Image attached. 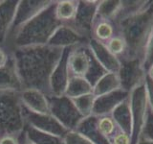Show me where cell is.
I'll use <instances>...</instances> for the list:
<instances>
[{
	"label": "cell",
	"mask_w": 153,
	"mask_h": 144,
	"mask_svg": "<svg viewBox=\"0 0 153 144\" xmlns=\"http://www.w3.org/2000/svg\"><path fill=\"white\" fill-rule=\"evenodd\" d=\"M72 48H65L53 70L49 81V96H63L70 79L68 58Z\"/></svg>",
	"instance_id": "cell-11"
},
{
	"label": "cell",
	"mask_w": 153,
	"mask_h": 144,
	"mask_svg": "<svg viewBox=\"0 0 153 144\" xmlns=\"http://www.w3.org/2000/svg\"><path fill=\"white\" fill-rule=\"evenodd\" d=\"M11 53H10L6 48L0 47V68L7 66L10 60H11Z\"/></svg>",
	"instance_id": "cell-38"
},
{
	"label": "cell",
	"mask_w": 153,
	"mask_h": 144,
	"mask_svg": "<svg viewBox=\"0 0 153 144\" xmlns=\"http://www.w3.org/2000/svg\"><path fill=\"white\" fill-rule=\"evenodd\" d=\"M146 74L148 75V76H149L150 77V78H152L153 79V65L150 67V68L149 69H148L147 70V72H146Z\"/></svg>",
	"instance_id": "cell-41"
},
{
	"label": "cell",
	"mask_w": 153,
	"mask_h": 144,
	"mask_svg": "<svg viewBox=\"0 0 153 144\" xmlns=\"http://www.w3.org/2000/svg\"><path fill=\"white\" fill-rule=\"evenodd\" d=\"M142 64L146 72H147V70L153 65V32L146 44L145 54H143V58L142 61Z\"/></svg>",
	"instance_id": "cell-33"
},
{
	"label": "cell",
	"mask_w": 153,
	"mask_h": 144,
	"mask_svg": "<svg viewBox=\"0 0 153 144\" xmlns=\"http://www.w3.org/2000/svg\"><path fill=\"white\" fill-rule=\"evenodd\" d=\"M22 107L28 112L36 114H49V95L36 88H24L19 92Z\"/></svg>",
	"instance_id": "cell-12"
},
{
	"label": "cell",
	"mask_w": 153,
	"mask_h": 144,
	"mask_svg": "<svg viewBox=\"0 0 153 144\" xmlns=\"http://www.w3.org/2000/svg\"><path fill=\"white\" fill-rule=\"evenodd\" d=\"M87 46L105 70L107 72H112V73H118L121 67V62L117 56H115L109 51L105 42L98 40L95 38H90L87 42Z\"/></svg>",
	"instance_id": "cell-14"
},
{
	"label": "cell",
	"mask_w": 153,
	"mask_h": 144,
	"mask_svg": "<svg viewBox=\"0 0 153 144\" xmlns=\"http://www.w3.org/2000/svg\"><path fill=\"white\" fill-rule=\"evenodd\" d=\"M98 119L99 117L94 115L83 118L76 128V131L86 136L95 144H110L108 139L104 137L99 131Z\"/></svg>",
	"instance_id": "cell-19"
},
{
	"label": "cell",
	"mask_w": 153,
	"mask_h": 144,
	"mask_svg": "<svg viewBox=\"0 0 153 144\" xmlns=\"http://www.w3.org/2000/svg\"><path fill=\"white\" fill-rule=\"evenodd\" d=\"M120 88H121V83H120L118 73L107 72L93 86L92 93L95 97H98V96L107 94Z\"/></svg>",
	"instance_id": "cell-22"
},
{
	"label": "cell",
	"mask_w": 153,
	"mask_h": 144,
	"mask_svg": "<svg viewBox=\"0 0 153 144\" xmlns=\"http://www.w3.org/2000/svg\"><path fill=\"white\" fill-rule=\"evenodd\" d=\"M129 92L122 88L117 89L107 94L100 95L95 98L94 107L92 115L97 117L107 116L111 113L115 108L123 102L126 98H128Z\"/></svg>",
	"instance_id": "cell-15"
},
{
	"label": "cell",
	"mask_w": 153,
	"mask_h": 144,
	"mask_svg": "<svg viewBox=\"0 0 153 144\" xmlns=\"http://www.w3.org/2000/svg\"><path fill=\"white\" fill-rule=\"evenodd\" d=\"M53 2L54 1H52V0H19L16 16H14L13 28L8 41L25 24L37 16L46 8L49 7Z\"/></svg>",
	"instance_id": "cell-7"
},
{
	"label": "cell",
	"mask_w": 153,
	"mask_h": 144,
	"mask_svg": "<svg viewBox=\"0 0 153 144\" xmlns=\"http://www.w3.org/2000/svg\"><path fill=\"white\" fill-rule=\"evenodd\" d=\"M23 134L35 144H63V139L61 137L42 133L30 126H25Z\"/></svg>",
	"instance_id": "cell-26"
},
{
	"label": "cell",
	"mask_w": 153,
	"mask_h": 144,
	"mask_svg": "<svg viewBox=\"0 0 153 144\" xmlns=\"http://www.w3.org/2000/svg\"><path fill=\"white\" fill-rule=\"evenodd\" d=\"M116 32L112 22L110 21H95L92 29V38L105 42L114 37Z\"/></svg>",
	"instance_id": "cell-27"
},
{
	"label": "cell",
	"mask_w": 153,
	"mask_h": 144,
	"mask_svg": "<svg viewBox=\"0 0 153 144\" xmlns=\"http://www.w3.org/2000/svg\"><path fill=\"white\" fill-rule=\"evenodd\" d=\"M22 136L4 134H0V144H22Z\"/></svg>",
	"instance_id": "cell-35"
},
{
	"label": "cell",
	"mask_w": 153,
	"mask_h": 144,
	"mask_svg": "<svg viewBox=\"0 0 153 144\" xmlns=\"http://www.w3.org/2000/svg\"><path fill=\"white\" fill-rule=\"evenodd\" d=\"M88 38L82 37L68 24H60L51 37L47 45L55 48H73L79 45L87 44Z\"/></svg>",
	"instance_id": "cell-13"
},
{
	"label": "cell",
	"mask_w": 153,
	"mask_h": 144,
	"mask_svg": "<svg viewBox=\"0 0 153 144\" xmlns=\"http://www.w3.org/2000/svg\"><path fill=\"white\" fill-rule=\"evenodd\" d=\"M23 115L25 120V126H30L42 133L63 138L65 134L69 132L51 113L36 114L28 112L23 108Z\"/></svg>",
	"instance_id": "cell-10"
},
{
	"label": "cell",
	"mask_w": 153,
	"mask_h": 144,
	"mask_svg": "<svg viewBox=\"0 0 153 144\" xmlns=\"http://www.w3.org/2000/svg\"><path fill=\"white\" fill-rule=\"evenodd\" d=\"M98 129L100 133L102 134L104 137H106L109 142L111 138L116 134L120 130L118 129L117 125L115 124L114 120L111 116H102L99 117L98 119Z\"/></svg>",
	"instance_id": "cell-30"
},
{
	"label": "cell",
	"mask_w": 153,
	"mask_h": 144,
	"mask_svg": "<svg viewBox=\"0 0 153 144\" xmlns=\"http://www.w3.org/2000/svg\"><path fill=\"white\" fill-rule=\"evenodd\" d=\"M141 138H146L153 141V112L148 107V112L146 115L145 126L143 128Z\"/></svg>",
	"instance_id": "cell-34"
},
{
	"label": "cell",
	"mask_w": 153,
	"mask_h": 144,
	"mask_svg": "<svg viewBox=\"0 0 153 144\" xmlns=\"http://www.w3.org/2000/svg\"><path fill=\"white\" fill-rule=\"evenodd\" d=\"M149 3L150 2L148 1H122L121 8H120L118 14L113 19L112 23L116 24L143 12L149 5Z\"/></svg>",
	"instance_id": "cell-24"
},
{
	"label": "cell",
	"mask_w": 153,
	"mask_h": 144,
	"mask_svg": "<svg viewBox=\"0 0 153 144\" xmlns=\"http://www.w3.org/2000/svg\"><path fill=\"white\" fill-rule=\"evenodd\" d=\"M22 89L21 82L12 56L7 66L0 68V92H10V91L20 92Z\"/></svg>",
	"instance_id": "cell-18"
},
{
	"label": "cell",
	"mask_w": 153,
	"mask_h": 144,
	"mask_svg": "<svg viewBox=\"0 0 153 144\" xmlns=\"http://www.w3.org/2000/svg\"><path fill=\"white\" fill-rule=\"evenodd\" d=\"M145 85H146V93H147L148 106H149L150 110L153 112V79L150 78V77L148 76L147 74L146 75Z\"/></svg>",
	"instance_id": "cell-37"
},
{
	"label": "cell",
	"mask_w": 153,
	"mask_h": 144,
	"mask_svg": "<svg viewBox=\"0 0 153 144\" xmlns=\"http://www.w3.org/2000/svg\"><path fill=\"white\" fill-rule=\"evenodd\" d=\"M138 144H153V141L148 140V139H146V138H140Z\"/></svg>",
	"instance_id": "cell-39"
},
{
	"label": "cell",
	"mask_w": 153,
	"mask_h": 144,
	"mask_svg": "<svg viewBox=\"0 0 153 144\" xmlns=\"http://www.w3.org/2000/svg\"><path fill=\"white\" fill-rule=\"evenodd\" d=\"M105 44H106L109 51L118 58L122 56L126 51V43H124L123 38L119 35L111 38Z\"/></svg>",
	"instance_id": "cell-31"
},
{
	"label": "cell",
	"mask_w": 153,
	"mask_h": 144,
	"mask_svg": "<svg viewBox=\"0 0 153 144\" xmlns=\"http://www.w3.org/2000/svg\"><path fill=\"white\" fill-rule=\"evenodd\" d=\"M24 128L25 120L19 92H0V134L20 136Z\"/></svg>",
	"instance_id": "cell-4"
},
{
	"label": "cell",
	"mask_w": 153,
	"mask_h": 144,
	"mask_svg": "<svg viewBox=\"0 0 153 144\" xmlns=\"http://www.w3.org/2000/svg\"><path fill=\"white\" fill-rule=\"evenodd\" d=\"M50 113L68 131L76 130L82 121L83 116L79 113L73 100L67 96H49Z\"/></svg>",
	"instance_id": "cell-6"
},
{
	"label": "cell",
	"mask_w": 153,
	"mask_h": 144,
	"mask_svg": "<svg viewBox=\"0 0 153 144\" xmlns=\"http://www.w3.org/2000/svg\"><path fill=\"white\" fill-rule=\"evenodd\" d=\"M106 73H107V71L105 70L104 67L97 61V59H96L94 55L92 54V52L90 51V66H89L88 72L84 76V78L92 85V86H94L96 83Z\"/></svg>",
	"instance_id": "cell-28"
},
{
	"label": "cell",
	"mask_w": 153,
	"mask_h": 144,
	"mask_svg": "<svg viewBox=\"0 0 153 144\" xmlns=\"http://www.w3.org/2000/svg\"><path fill=\"white\" fill-rule=\"evenodd\" d=\"M110 144H131V136L126 133L119 131L111 138Z\"/></svg>",
	"instance_id": "cell-36"
},
{
	"label": "cell",
	"mask_w": 153,
	"mask_h": 144,
	"mask_svg": "<svg viewBox=\"0 0 153 144\" xmlns=\"http://www.w3.org/2000/svg\"><path fill=\"white\" fill-rule=\"evenodd\" d=\"M113 25L126 43V51L119 60L143 61L146 44L153 32V2L151 1L143 12Z\"/></svg>",
	"instance_id": "cell-2"
},
{
	"label": "cell",
	"mask_w": 153,
	"mask_h": 144,
	"mask_svg": "<svg viewBox=\"0 0 153 144\" xmlns=\"http://www.w3.org/2000/svg\"><path fill=\"white\" fill-rule=\"evenodd\" d=\"M95 98L96 97L94 96V94L90 93V94L80 96V97H78V98L72 99V100H73L76 108L78 109L79 113L82 115L83 118H86L92 115Z\"/></svg>",
	"instance_id": "cell-29"
},
{
	"label": "cell",
	"mask_w": 153,
	"mask_h": 144,
	"mask_svg": "<svg viewBox=\"0 0 153 144\" xmlns=\"http://www.w3.org/2000/svg\"><path fill=\"white\" fill-rule=\"evenodd\" d=\"M19 0L0 1V47H6Z\"/></svg>",
	"instance_id": "cell-16"
},
{
	"label": "cell",
	"mask_w": 153,
	"mask_h": 144,
	"mask_svg": "<svg viewBox=\"0 0 153 144\" xmlns=\"http://www.w3.org/2000/svg\"><path fill=\"white\" fill-rule=\"evenodd\" d=\"M99 1H79L76 14L74 20L68 25L78 32L82 37L92 38V29L97 14Z\"/></svg>",
	"instance_id": "cell-9"
},
{
	"label": "cell",
	"mask_w": 153,
	"mask_h": 144,
	"mask_svg": "<svg viewBox=\"0 0 153 144\" xmlns=\"http://www.w3.org/2000/svg\"><path fill=\"white\" fill-rule=\"evenodd\" d=\"M93 86L84 77L70 76V79L67 85L65 96L70 99H75L86 94L92 93Z\"/></svg>",
	"instance_id": "cell-21"
},
{
	"label": "cell",
	"mask_w": 153,
	"mask_h": 144,
	"mask_svg": "<svg viewBox=\"0 0 153 144\" xmlns=\"http://www.w3.org/2000/svg\"><path fill=\"white\" fill-rule=\"evenodd\" d=\"M121 67L118 76L121 83V88L130 92L138 86L145 83L146 72L145 71L141 60H120Z\"/></svg>",
	"instance_id": "cell-8"
},
{
	"label": "cell",
	"mask_w": 153,
	"mask_h": 144,
	"mask_svg": "<svg viewBox=\"0 0 153 144\" xmlns=\"http://www.w3.org/2000/svg\"><path fill=\"white\" fill-rule=\"evenodd\" d=\"M121 5L122 1H118V0L99 1L95 21L112 22L115 16H116V14H118L120 8H121Z\"/></svg>",
	"instance_id": "cell-25"
},
{
	"label": "cell",
	"mask_w": 153,
	"mask_h": 144,
	"mask_svg": "<svg viewBox=\"0 0 153 144\" xmlns=\"http://www.w3.org/2000/svg\"><path fill=\"white\" fill-rule=\"evenodd\" d=\"M79 1L59 0L56 1V16L61 24H69L74 20L78 9Z\"/></svg>",
	"instance_id": "cell-23"
},
{
	"label": "cell",
	"mask_w": 153,
	"mask_h": 144,
	"mask_svg": "<svg viewBox=\"0 0 153 144\" xmlns=\"http://www.w3.org/2000/svg\"><path fill=\"white\" fill-rule=\"evenodd\" d=\"M22 144H35V143L32 142L30 139H28L23 134V136H22Z\"/></svg>",
	"instance_id": "cell-40"
},
{
	"label": "cell",
	"mask_w": 153,
	"mask_h": 144,
	"mask_svg": "<svg viewBox=\"0 0 153 144\" xmlns=\"http://www.w3.org/2000/svg\"><path fill=\"white\" fill-rule=\"evenodd\" d=\"M129 105L132 117L131 144H138L142 136L143 128L145 126L149 107L145 83L138 86L129 92Z\"/></svg>",
	"instance_id": "cell-5"
},
{
	"label": "cell",
	"mask_w": 153,
	"mask_h": 144,
	"mask_svg": "<svg viewBox=\"0 0 153 144\" xmlns=\"http://www.w3.org/2000/svg\"><path fill=\"white\" fill-rule=\"evenodd\" d=\"M64 49L49 45L10 50L22 88L39 89L49 95V81Z\"/></svg>",
	"instance_id": "cell-1"
},
{
	"label": "cell",
	"mask_w": 153,
	"mask_h": 144,
	"mask_svg": "<svg viewBox=\"0 0 153 144\" xmlns=\"http://www.w3.org/2000/svg\"><path fill=\"white\" fill-rule=\"evenodd\" d=\"M56 1L25 24L11 40L7 42L8 51L17 48L47 45L60 22L56 16Z\"/></svg>",
	"instance_id": "cell-3"
},
{
	"label": "cell",
	"mask_w": 153,
	"mask_h": 144,
	"mask_svg": "<svg viewBox=\"0 0 153 144\" xmlns=\"http://www.w3.org/2000/svg\"><path fill=\"white\" fill-rule=\"evenodd\" d=\"M90 66V50L87 44L73 47L68 58L70 76L84 77Z\"/></svg>",
	"instance_id": "cell-17"
},
{
	"label": "cell",
	"mask_w": 153,
	"mask_h": 144,
	"mask_svg": "<svg viewBox=\"0 0 153 144\" xmlns=\"http://www.w3.org/2000/svg\"><path fill=\"white\" fill-rule=\"evenodd\" d=\"M62 139H63V144H95L76 130L69 131Z\"/></svg>",
	"instance_id": "cell-32"
},
{
	"label": "cell",
	"mask_w": 153,
	"mask_h": 144,
	"mask_svg": "<svg viewBox=\"0 0 153 144\" xmlns=\"http://www.w3.org/2000/svg\"><path fill=\"white\" fill-rule=\"evenodd\" d=\"M111 117L120 131L126 133L131 136L132 117L130 105H129V96L118 107L115 108V110L111 112Z\"/></svg>",
	"instance_id": "cell-20"
}]
</instances>
